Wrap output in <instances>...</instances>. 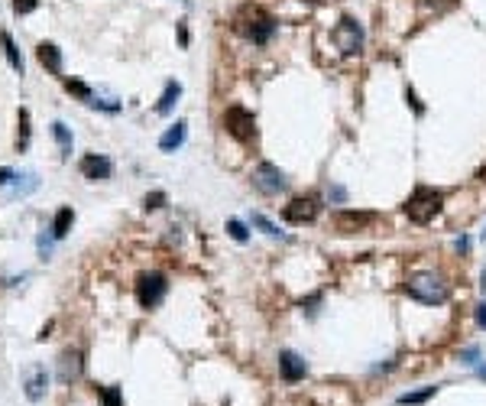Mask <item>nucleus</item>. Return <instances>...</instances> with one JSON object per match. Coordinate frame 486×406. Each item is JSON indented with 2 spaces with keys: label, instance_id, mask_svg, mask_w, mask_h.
Here are the masks:
<instances>
[{
  "label": "nucleus",
  "instance_id": "72a5a7b5",
  "mask_svg": "<svg viewBox=\"0 0 486 406\" xmlns=\"http://www.w3.org/2000/svg\"><path fill=\"white\" fill-rule=\"evenodd\" d=\"M480 182H486V166H483V170H480Z\"/></svg>",
  "mask_w": 486,
  "mask_h": 406
},
{
  "label": "nucleus",
  "instance_id": "c756f323",
  "mask_svg": "<svg viewBox=\"0 0 486 406\" xmlns=\"http://www.w3.org/2000/svg\"><path fill=\"white\" fill-rule=\"evenodd\" d=\"M477 325H480V329H486V303L477 306Z\"/></svg>",
  "mask_w": 486,
  "mask_h": 406
},
{
  "label": "nucleus",
  "instance_id": "e433bc0d",
  "mask_svg": "<svg viewBox=\"0 0 486 406\" xmlns=\"http://www.w3.org/2000/svg\"><path fill=\"white\" fill-rule=\"evenodd\" d=\"M305 3H321V0H305Z\"/></svg>",
  "mask_w": 486,
  "mask_h": 406
},
{
  "label": "nucleus",
  "instance_id": "f704fd0d",
  "mask_svg": "<svg viewBox=\"0 0 486 406\" xmlns=\"http://www.w3.org/2000/svg\"><path fill=\"white\" fill-rule=\"evenodd\" d=\"M480 286H483V293H486V270H483V283H480Z\"/></svg>",
  "mask_w": 486,
  "mask_h": 406
},
{
  "label": "nucleus",
  "instance_id": "f257e3e1",
  "mask_svg": "<svg viewBox=\"0 0 486 406\" xmlns=\"http://www.w3.org/2000/svg\"><path fill=\"white\" fill-rule=\"evenodd\" d=\"M405 293L425 306H441V303H448L450 290L438 273H411L405 280Z\"/></svg>",
  "mask_w": 486,
  "mask_h": 406
},
{
  "label": "nucleus",
  "instance_id": "a211bd4d",
  "mask_svg": "<svg viewBox=\"0 0 486 406\" xmlns=\"http://www.w3.org/2000/svg\"><path fill=\"white\" fill-rule=\"evenodd\" d=\"M178 95H182V85H178V82H168L166 91H162V98H159V104H156V111H159V114H168L172 107H175Z\"/></svg>",
  "mask_w": 486,
  "mask_h": 406
},
{
  "label": "nucleus",
  "instance_id": "412c9836",
  "mask_svg": "<svg viewBox=\"0 0 486 406\" xmlns=\"http://www.w3.org/2000/svg\"><path fill=\"white\" fill-rule=\"evenodd\" d=\"M434 390H438V387H425V390H418V393H402V397H399V403H402V406L425 403L428 397H434Z\"/></svg>",
  "mask_w": 486,
  "mask_h": 406
},
{
  "label": "nucleus",
  "instance_id": "ddd939ff",
  "mask_svg": "<svg viewBox=\"0 0 486 406\" xmlns=\"http://www.w3.org/2000/svg\"><path fill=\"white\" fill-rule=\"evenodd\" d=\"M36 56H39V62L52 72V75H62V49H58L56 43H39Z\"/></svg>",
  "mask_w": 486,
  "mask_h": 406
},
{
  "label": "nucleus",
  "instance_id": "6ab92c4d",
  "mask_svg": "<svg viewBox=\"0 0 486 406\" xmlns=\"http://www.w3.org/2000/svg\"><path fill=\"white\" fill-rule=\"evenodd\" d=\"M52 137L58 140V150H62V156H72V130H68L62 121L52 123Z\"/></svg>",
  "mask_w": 486,
  "mask_h": 406
},
{
  "label": "nucleus",
  "instance_id": "473e14b6",
  "mask_svg": "<svg viewBox=\"0 0 486 406\" xmlns=\"http://www.w3.org/2000/svg\"><path fill=\"white\" fill-rule=\"evenodd\" d=\"M457 250H460V254H467V250H470V241H467V237H460V241H457Z\"/></svg>",
  "mask_w": 486,
  "mask_h": 406
},
{
  "label": "nucleus",
  "instance_id": "1a4fd4ad",
  "mask_svg": "<svg viewBox=\"0 0 486 406\" xmlns=\"http://www.w3.org/2000/svg\"><path fill=\"white\" fill-rule=\"evenodd\" d=\"M111 172H113V163L107 160V156H97V153H88L81 160V176L84 179H111Z\"/></svg>",
  "mask_w": 486,
  "mask_h": 406
},
{
  "label": "nucleus",
  "instance_id": "7ed1b4c3",
  "mask_svg": "<svg viewBox=\"0 0 486 406\" xmlns=\"http://www.w3.org/2000/svg\"><path fill=\"white\" fill-rule=\"evenodd\" d=\"M237 27L246 33V39H253L256 46H262V43H269V36L276 33V20H272L266 10H260V7H246V13L240 17Z\"/></svg>",
  "mask_w": 486,
  "mask_h": 406
},
{
  "label": "nucleus",
  "instance_id": "aec40b11",
  "mask_svg": "<svg viewBox=\"0 0 486 406\" xmlns=\"http://www.w3.org/2000/svg\"><path fill=\"white\" fill-rule=\"evenodd\" d=\"M39 186L36 172H23V176H13V195H26V192H33Z\"/></svg>",
  "mask_w": 486,
  "mask_h": 406
},
{
  "label": "nucleus",
  "instance_id": "9b49d317",
  "mask_svg": "<svg viewBox=\"0 0 486 406\" xmlns=\"http://www.w3.org/2000/svg\"><path fill=\"white\" fill-rule=\"evenodd\" d=\"M279 370H282V377L289 380V384H295V380H301L305 377V361L295 354V351H282L279 354Z\"/></svg>",
  "mask_w": 486,
  "mask_h": 406
},
{
  "label": "nucleus",
  "instance_id": "f03ea898",
  "mask_svg": "<svg viewBox=\"0 0 486 406\" xmlns=\"http://www.w3.org/2000/svg\"><path fill=\"white\" fill-rule=\"evenodd\" d=\"M441 205H444V195H441L438 189L418 186V189L409 195V202H405V215H409L415 225H428L431 218L441 211Z\"/></svg>",
  "mask_w": 486,
  "mask_h": 406
},
{
  "label": "nucleus",
  "instance_id": "f8f14e48",
  "mask_svg": "<svg viewBox=\"0 0 486 406\" xmlns=\"http://www.w3.org/2000/svg\"><path fill=\"white\" fill-rule=\"evenodd\" d=\"M81 374V351H65L62 361H58V380L62 384H72Z\"/></svg>",
  "mask_w": 486,
  "mask_h": 406
},
{
  "label": "nucleus",
  "instance_id": "6e6552de",
  "mask_svg": "<svg viewBox=\"0 0 486 406\" xmlns=\"http://www.w3.org/2000/svg\"><path fill=\"white\" fill-rule=\"evenodd\" d=\"M318 199L315 195H305V199H292L289 205L282 208V218L289 221V225H308L318 218Z\"/></svg>",
  "mask_w": 486,
  "mask_h": 406
},
{
  "label": "nucleus",
  "instance_id": "20e7f679",
  "mask_svg": "<svg viewBox=\"0 0 486 406\" xmlns=\"http://www.w3.org/2000/svg\"><path fill=\"white\" fill-rule=\"evenodd\" d=\"M331 39H334V46L344 52V56H356L360 49H363V27L356 23L354 17H340V23L334 27V33H331Z\"/></svg>",
  "mask_w": 486,
  "mask_h": 406
},
{
  "label": "nucleus",
  "instance_id": "cd10ccee",
  "mask_svg": "<svg viewBox=\"0 0 486 406\" xmlns=\"http://www.w3.org/2000/svg\"><path fill=\"white\" fill-rule=\"evenodd\" d=\"M162 202H166V195H162V192H152V195H146V208H162Z\"/></svg>",
  "mask_w": 486,
  "mask_h": 406
},
{
  "label": "nucleus",
  "instance_id": "4be33fe9",
  "mask_svg": "<svg viewBox=\"0 0 486 406\" xmlns=\"http://www.w3.org/2000/svg\"><path fill=\"white\" fill-rule=\"evenodd\" d=\"M26 143H29V111L26 107H19V140H17V146L19 150H26Z\"/></svg>",
  "mask_w": 486,
  "mask_h": 406
},
{
  "label": "nucleus",
  "instance_id": "c9c22d12",
  "mask_svg": "<svg viewBox=\"0 0 486 406\" xmlns=\"http://www.w3.org/2000/svg\"><path fill=\"white\" fill-rule=\"evenodd\" d=\"M480 377H486V368H480Z\"/></svg>",
  "mask_w": 486,
  "mask_h": 406
},
{
  "label": "nucleus",
  "instance_id": "393cba45",
  "mask_svg": "<svg viewBox=\"0 0 486 406\" xmlns=\"http://www.w3.org/2000/svg\"><path fill=\"white\" fill-rule=\"evenodd\" d=\"M39 7V0H13V10H17L19 17H26V13H33V10Z\"/></svg>",
  "mask_w": 486,
  "mask_h": 406
},
{
  "label": "nucleus",
  "instance_id": "dca6fc26",
  "mask_svg": "<svg viewBox=\"0 0 486 406\" xmlns=\"http://www.w3.org/2000/svg\"><path fill=\"white\" fill-rule=\"evenodd\" d=\"M0 46H3V56H7V62H10V68L17 72V75H23V56H19V49H17V43L10 39V33H0Z\"/></svg>",
  "mask_w": 486,
  "mask_h": 406
},
{
  "label": "nucleus",
  "instance_id": "7c9ffc66",
  "mask_svg": "<svg viewBox=\"0 0 486 406\" xmlns=\"http://www.w3.org/2000/svg\"><path fill=\"white\" fill-rule=\"evenodd\" d=\"M460 358H464V364H477V348H467Z\"/></svg>",
  "mask_w": 486,
  "mask_h": 406
},
{
  "label": "nucleus",
  "instance_id": "9d476101",
  "mask_svg": "<svg viewBox=\"0 0 486 406\" xmlns=\"http://www.w3.org/2000/svg\"><path fill=\"white\" fill-rule=\"evenodd\" d=\"M46 387H49L46 368H29L26 380H23V390H26V397L33 400V403H39V400L46 397Z\"/></svg>",
  "mask_w": 486,
  "mask_h": 406
},
{
  "label": "nucleus",
  "instance_id": "2eb2a0df",
  "mask_svg": "<svg viewBox=\"0 0 486 406\" xmlns=\"http://www.w3.org/2000/svg\"><path fill=\"white\" fill-rule=\"evenodd\" d=\"M370 221H373L370 211H340V215H337V227H340V231H360V227H366Z\"/></svg>",
  "mask_w": 486,
  "mask_h": 406
},
{
  "label": "nucleus",
  "instance_id": "b1692460",
  "mask_svg": "<svg viewBox=\"0 0 486 406\" xmlns=\"http://www.w3.org/2000/svg\"><path fill=\"white\" fill-rule=\"evenodd\" d=\"M65 88H68V91H75L78 98H84V101H91V95H94L91 88L81 85V82H65Z\"/></svg>",
  "mask_w": 486,
  "mask_h": 406
},
{
  "label": "nucleus",
  "instance_id": "bb28decb",
  "mask_svg": "<svg viewBox=\"0 0 486 406\" xmlns=\"http://www.w3.org/2000/svg\"><path fill=\"white\" fill-rule=\"evenodd\" d=\"M101 397H104V403H107V406H120V390H117V387L101 390Z\"/></svg>",
  "mask_w": 486,
  "mask_h": 406
},
{
  "label": "nucleus",
  "instance_id": "a878e982",
  "mask_svg": "<svg viewBox=\"0 0 486 406\" xmlns=\"http://www.w3.org/2000/svg\"><path fill=\"white\" fill-rule=\"evenodd\" d=\"M227 231H230V237H234V241H246V227L240 225V221H227Z\"/></svg>",
  "mask_w": 486,
  "mask_h": 406
},
{
  "label": "nucleus",
  "instance_id": "4c0bfd02",
  "mask_svg": "<svg viewBox=\"0 0 486 406\" xmlns=\"http://www.w3.org/2000/svg\"><path fill=\"white\" fill-rule=\"evenodd\" d=\"M425 3H431V0H425ZM434 3H441V0H434Z\"/></svg>",
  "mask_w": 486,
  "mask_h": 406
},
{
  "label": "nucleus",
  "instance_id": "423d86ee",
  "mask_svg": "<svg viewBox=\"0 0 486 406\" xmlns=\"http://www.w3.org/2000/svg\"><path fill=\"white\" fill-rule=\"evenodd\" d=\"M166 290H168V283L162 273H143L140 280H136V303H140L143 309H152V306L162 303Z\"/></svg>",
  "mask_w": 486,
  "mask_h": 406
},
{
  "label": "nucleus",
  "instance_id": "0eeeda50",
  "mask_svg": "<svg viewBox=\"0 0 486 406\" xmlns=\"http://www.w3.org/2000/svg\"><path fill=\"white\" fill-rule=\"evenodd\" d=\"M253 186L262 192V195H279L285 189V172L279 166H272V163H260L256 170H253Z\"/></svg>",
  "mask_w": 486,
  "mask_h": 406
},
{
  "label": "nucleus",
  "instance_id": "5701e85b",
  "mask_svg": "<svg viewBox=\"0 0 486 406\" xmlns=\"http://www.w3.org/2000/svg\"><path fill=\"white\" fill-rule=\"evenodd\" d=\"M253 225L260 227L262 234H269V237H282V231H279V227L272 225L269 218H262V215H260V211H256V215H253Z\"/></svg>",
  "mask_w": 486,
  "mask_h": 406
},
{
  "label": "nucleus",
  "instance_id": "c85d7f7f",
  "mask_svg": "<svg viewBox=\"0 0 486 406\" xmlns=\"http://www.w3.org/2000/svg\"><path fill=\"white\" fill-rule=\"evenodd\" d=\"M327 195H331L334 202H344V199H347V192L340 189V186H331V192H327Z\"/></svg>",
  "mask_w": 486,
  "mask_h": 406
},
{
  "label": "nucleus",
  "instance_id": "f3484780",
  "mask_svg": "<svg viewBox=\"0 0 486 406\" xmlns=\"http://www.w3.org/2000/svg\"><path fill=\"white\" fill-rule=\"evenodd\" d=\"M72 221H75V211L72 208H58L56 218H52V237H65Z\"/></svg>",
  "mask_w": 486,
  "mask_h": 406
},
{
  "label": "nucleus",
  "instance_id": "2f4dec72",
  "mask_svg": "<svg viewBox=\"0 0 486 406\" xmlns=\"http://www.w3.org/2000/svg\"><path fill=\"white\" fill-rule=\"evenodd\" d=\"M13 176H17V172H10V170H3V166H0V186H7Z\"/></svg>",
  "mask_w": 486,
  "mask_h": 406
},
{
  "label": "nucleus",
  "instance_id": "39448f33",
  "mask_svg": "<svg viewBox=\"0 0 486 406\" xmlns=\"http://www.w3.org/2000/svg\"><path fill=\"white\" fill-rule=\"evenodd\" d=\"M224 127L230 137H237V140H243V143L256 137V117H253L246 107H240V104H234V107L224 111Z\"/></svg>",
  "mask_w": 486,
  "mask_h": 406
},
{
  "label": "nucleus",
  "instance_id": "4468645a",
  "mask_svg": "<svg viewBox=\"0 0 486 406\" xmlns=\"http://www.w3.org/2000/svg\"><path fill=\"white\" fill-rule=\"evenodd\" d=\"M185 127H188L185 121H178L175 127H168V130H166V133H162V137H159V150H162V153H175L178 146H182V143H185V133H188Z\"/></svg>",
  "mask_w": 486,
  "mask_h": 406
}]
</instances>
